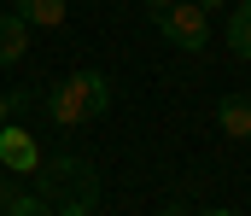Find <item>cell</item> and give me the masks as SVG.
I'll use <instances>...</instances> for the list:
<instances>
[{
  "label": "cell",
  "mask_w": 251,
  "mask_h": 216,
  "mask_svg": "<svg viewBox=\"0 0 251 216\" xmlns=\"http://www.w3.org/2000/svg\"><path fill=\"white\" fill-rule=\"evenodd\" d=\"M41 205L53 216H94V205H100V169L88 164V158H76V152H59V158H47L41 169Z\"/></svg>",
  "instance_id": "cell-1"
},
{
  "label": "cell",
  "mask_w": 251,
  "mask_h": 216,
  "mask_svg": "<svg viewBox=\"0 0 251 216\" xmlns=\"http://www.w3.org/2000/svg\"><path fill=\"white\" fill-rule=\"evenodd\" d=\"M41 105H47V123H59V129H82L88 117H105L111 111V82L100 71H76L53 82V88H41Z\"/></svg>",
  "instance_id": "cell-2"
},
{
  "label": "cell",
  "mask_w": 251,
  "mask_h": 216,
  "mask_svg": "<svg viewBox=\"0 0 251 216\" xmlns=\"http://www.w3.org/2000/svg\"><path fill=\"white\" fill-rule=\"evenodd\" d=\"M158 29H164V41H170V47L199 53V47L210 41V12H199L193 0H176V6H164V12H158Z\"/></svg>",
  "instance_id": "cell-3"
},
{
  "label": "cell",
  "mask_w": 251,
  "mask_h": 216,
  "mask_svg": "<svg viewBox=\"0 0 251 216\" xmlns=\"http://www.w3.org/2000/svg\"><path fill=\"white\" fill-rule=\"evenodd\" d=\"M0 169L6 175H35L41 169V146H35L29 129H18V123L0 129Z\"/></svg>",
  "instance_id": "cell-4"
},
{
  "label": "cell",
  "mask_w": 251,
  "mask_h": 216,
  "mask_svg": "<svg viewBox=\"0 0 251 216\" xmlns=\"http://www.w3.org/2000/svg\"><path fill=\"white\" fill-rule=\"evenodd\" d=\"M24 53H29V24L18 12H0V71L6 65H24Z\"/></svg>",
  "instance_id": "cell-5"
},
{
  "label": "cell",
  "mask_w": 251,
  "mask_h": 216,
  "mask_svg": "<svg viewBox=\"0 0 251 216\" xmlns=\"http://www.w3.org/2000/svg\"><path fill=\"white\" fill-rule=\"evenodd\" d=\"M12 12H18L29 29H59V24H64V12H70V0H18Z\"/></svg>",
  "instance_id": "cell-6"
},
{
  "label": "cell",
  "mask_w": 251,
  "mask_h": 216,
  "mask_svg": "<svg viewBox=\"0 0 251 216\" xmlns=\"http://www.w3.org/2000/svg\"><path fill=\"white\" fill-rule=\"evenodd\" d=\"M216 123H222V135H228V141H251V99L228 94V99L216 105Z\"/></svg>",
  "instance_id": "cell-7"
},
{
  "label": "cell",
  "mask_w": 251,
  "mask_h": 216,
  "mask_svg": "<svg viewBox=\"0 0 251 216\" xmlns=\"http://www.w3.org/2000/svg\"><path fill=\"white\" fill-rule=\"evenodd\" d=\"M228 47H234V59L251 65V0H240V6L228 12Z\"/></svg>",
  "instance_id": "cell-8"
},
{
  "label": "cell",
  "mask_w": 251,
  "mask_h": 216,
  "mask_svg": "<svg viewBox=\"0 0 251 216\" xmlns=\"http://www.w3.org/2000/svg\"><path fill=\"white\" fill-rule=\"evenodd\" d=\"M6 216H53V211H47V205H41L35 193H18V199L6 205Z\"/></svg>",
  "instance_id": "cell-9"
},
{
  "label": "cell",
  "mask_w": 251,
  "mask_h": 216,
  "mask_svg": "<svg viewBox=\"0 0 251 216\" xmlns=\"http://www.w3.org/2000/svg\"><path fill=\"white\" fill-rule=\"evenodd\" d=\"M12 199H18V187H12V175H0V211H6Z\"/></svg>",
  "instance_id": "cell-10"
},
{
  "label": "cell",
  "mask_w": 251,
  "mask_h": 216,
  "mask_svg": "<svg viewBox=\"0 0 251 216\" xmlns=\"http://www.w3.org/2000/svg\"><path fill=\"white\" fill-rule=\"evenodd\" d=\"M12 111H18V105H12V94H0V129L12 123Z\"/></svg>",
  "instance_id": "cell-11"
},
{
  "label": "cell",
  "mask_w": 251,
  "mask_h": 216,
  "mask_svg": "<svg viewBox=\"0 0 251 216\" xmlns=\"http://www.w3.org/2000/svg\"><path fill=\"white\" fill-rule=\"evenodd\" d=\"M140 6H146V12L158 18V12H164V6H176V0H140Z\"/></svg>",
  "instance_id": "cell-12"
},
{
  "label": "cell",
  "mask_w": 251,
  "mask_h": 216,
  "mask_svg": "<svg viewBox=\"0 0 251 216\" xmlns=\"http://www.w3.org/2000/svg\"><path fill=\"white\" fill-rule=\"evenodd\" d=\"M199 216H240V211H228V205H210V211H199Z\"/></svg>",
  "instance_id": "cell-13"
},
{
  "label": "cell",
  "mask_w": 251,
  "mask_h": 216,
  "mask_svg": "<svg viewBox=\"0 0 251 216\" xmlns=\"http://www.w3.org/2000/svg\"><path fill=\"white\" fill-rule=\"evenodd\" d=\"M193 6H199V12H216V6H228V0H193Z\"/></svg>",
  "instance_id": "cell-14"
},
{
  "label": "cell",
  "mask_w": 251,
  "mask_h": 216,
  "mask_svg": "<svg viewBox=\"0 0 251 216\" xmlns=\"http://www.w3.org/2000/svg\"><path fill=\"white\" fill-rule=\"evenodd\" d=\"M158 216H187V211H181V205H164V211H158Z\"/></svg>",
  "instance_id": "cell-15"
}]
</instances>
